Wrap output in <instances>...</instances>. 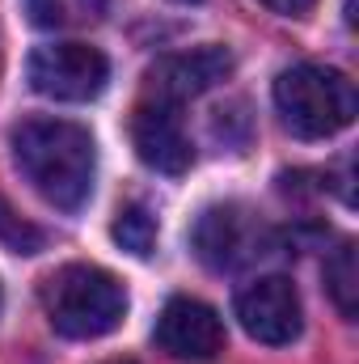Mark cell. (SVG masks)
<instances>
[{"instance_id":"obj_1","label":"cell","mask_w":359,"mask_h":364,"mask_svg":"<svg viewBox=\"0 0 359 364\" xmlns=\"http://www.w3.org/2000/svg\"><path fill=\"white\" fill-rule=\"evenodd\" d=\"M13 161L51 208L81 212L93 195L97 144L89 127L68 119H26L13 127Z\"/></svg>"},{"instance_id":"obj_2","label":"cell","mask_w":359,"mask_h":364,"mask_svg":"<svg viewBox=\"0 0 359 364\" xmlns=\"http://www.w3.org/2000/svg\"><path fill=\"white\" fill-rule=\"evenodd\" d=\"M47 322L64 339H101L127 318V288L97 263H68L43 279Z\"/></svg>"},{"instance_id":"obj_3","label":"cell","mask_w":359,"mask_h":364,"mask_svg":"<svg viewBox=\"0 0 359 364\" xmlns=\"http://www.w3.org/2000/svg\"><path fill=\"white\" fill-rule=\"evenodd\" d=\"M275 110L283 127L300 140H326L351 127L359 102L355 85L326 64H292L275 81Z\"/></svg>"},{"instance_id":"obj_4","label":"cell","mask_w":359,"mask_h":364,"mask_svg":"<svg viewBox=\"0 0 359 364\" xmlns=\"http://www.w3.org/2000/svg\"><path fill=\"white\" fill-rule=\"evenodd\" d=\"M190 246L211 272H241L270 250V229L245 203H216L199 212L190 229Z\"/></svg>"},{"instance_id":"obj_5","label":"cell","mask_w":359,"mask_h":364,"mask_svg":"<svg viewBox=\"0 0 359 364\" xmlns=\"http://www.w3.org/2000/svg\"><path fill=\"white\" fill-rule=\"evenodd\" d=\"M30 90L55 102H93L110 81V60L89 43H51L38 47L26 64Z\"/></svg>"},{"instance_id":"obj_6","label":"cell","mask_w":359,"mask_h":364,"mask_svg":"<svg viewBox=\"0 0 359 364\" xmlns=\"http://www.w3.org/2000/svg\"><path fill=\"white\" fill-rule=\"evenodd\" d=\"M237 318L245 326L250 339L283 348L292 339H300L304 331V309H300V292L287 275H263L250 288L237 292Z\"/></svg>"},{"instance_id":"obj_7","label":"cell","mask_w":359,"mask_h":364,"mask_svg":"<svg viewBox=\"0 0 359 364\" xmlns=\"http://www.w3.org/2000/svg\"><path fill=\"white\" fill-rule=\"evenodd\" d=\"M157 348L174 360H194L207 364L224 352V322L211 305L194 301V296H174L161 318H157V331H153Z\"/></svg>"},{"instance_id":"obj_8","label":"cell","mask_w":359,"mask_h":364,"mask_svg":"<svg viewBox=\"0 0 359 364\" xmlns=\"http://www.w3.org/2000/svg\"><path fill=\"white\" fill-rule=\"evenodd\" d=\"M131 144H136L140 161L161 170V174H186L194 161V149H190V136L182 127L178 106L161 102V97H144L131 110Z\"/></svg>"},{"instance_id":"obj_9","label":"cell","mask_w":359,"mask_h":364,"mask_svg":"<svg viewBox=\"0 0 359 364\" xmlns=\"http://www.w3.org/2000/svg\"><path fill=\"white\" fill-rule=\"evenodd\" d=\"M233 73V55L224 47H194V51H182V55H165L153 64L148 73V97H161V102H186V97H199L211 85H220L224 77Z\"/></svg>"},{"instance_id":"obj_10","label":"cell","mask_w":359,"mask_h":364,"mask_svg":"<svg viewBox=\"0 0 359 364\" xmlns=\"http://www.w3.org/2000/svg\"><path fill=\"white\" fill-rule=\"evenodd\" d=\"M110 0H26V13L43 30H81L101 21Z\"/></svg>"},{"instance_id":"obj_11","label":"cell","mask_w":359,"mask_h":364,"mask_svg":"<svg viewBox=\"0 0 359 364\" xmlns=\"http://www.w3.org/2000/svg\"><path fill=\"white\" fill-rule=\"evenodd\" d=\"M326 288L338 305L343 318L359 314V267H355V242H338V250L326 259Z\"/></svg>"},{"instance_id":"obj_12","label":"cell","mask_w":359,"mask_h":364,"mask_svg":"<svg viewBox=\"0 0 359 364\" xmlns=\"http://www.w3.org/2000/svg\"><path fill=\"white\" fill-rule=\"evenodd\" d=\"M114 242L123 246V250H131V255H140V259H148L153 250H157V216L144 208V203H127L118 216H114Z\"/></svg>"},{"instance_id":"obj_13","label":"cell","mask_w":359,"mask_h":364,"mask_svg":"<svg viewBox=\"0 0 359 364\" xmlns=\"http://www.w3.org/2000/svg\"><path fill=\"white\" fill-rule=\"evenodd\" d=\"M0 242H4L9 250H17V255H38V250L47 246V233L34 229L30 220H21L17 208L0 195Z\"/></svg>"},{"instance_id":"obj_14","label":"cell","mask_w":359,"mask_h":364,"mask_svg":"<svg viewBox=\"0 0 359 364\" xmlns=\"http://www.w3.org/2000/svg\"><path fill=\"white\" fill-rule=\"evenodd\" d=\"M258 4H267L270 13H279V17H309L317 9V0H258Z\"/></svg>"},{"instance_id":"obj_15","label":"cell","mask_w":359,"mask_h":364,"mask_svg":"<svg viewBox=\"0 0 359 364\" xmlns=\"http://www.w3.org/2000/svg\"><path fill=\"white\" fill-rule=\"evenodd\" d=\"M174 4H199V0H174Z\"/></svg>"},{"instance_id":"obj_16","label":"cell","mask_w":359,"mask_h":364,"mask_svg":"<svg viewBox=\"0 0 359 364\" xmlns=\"http://www.w3.org/2000/svg\"><path fill=\"white\" fill-rule=\"evenodd\" d=\"M106 364H136V360H106Z\"/></svg>"}]
</instances>
